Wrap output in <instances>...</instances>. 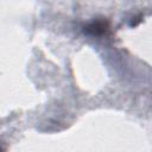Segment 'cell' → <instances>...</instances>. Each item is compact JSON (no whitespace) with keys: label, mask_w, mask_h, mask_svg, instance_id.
I'll return each mask as SVG.
<instances>
[{"label":"cell","mask_w":152,"mask_h":152,"mask_svg":"<svg viewBox=\"0 0 152 152\" xmlns=\"http://www.w3.org/2000/svg\"><path fill=\"white\" fill-rule=\"evenodd\" d=\"M107 31H108V23L104 21V20L93 21L84 30V32H87L89 34H93V36H100V34L106 33Z\"/></svg>","instance_id":"obj_1"}]
</instances>
